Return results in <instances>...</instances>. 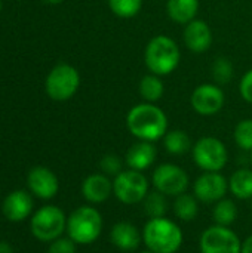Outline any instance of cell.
Masks as SVG:
<instances>
[{
    "label": "cell",
    "instance_id": "6da1fadb",
    "mask_svg": "<svg viewBox=\"0 0 252 253\" xmlns=\"http://www.w3.org/2000/svg\"><path fill=\"white\" fill-rule=\"evenodd\" d=\"M168 117L165 111L151 102H141L132 107L126 116V127L138 141L156 142L168 132Z\"/></svg>",
    "mask_w": 252,
    "mask_h": 253
},
{
    "label": "cell",
    "instance_id": "7a4b0ae2",
    "mask_svg": "<svg viewBox=\"0 0 252 253\" xmlns=\"http://www.w3.org/2000/svg\"><path fill=\"white\" fill-rule=\"evenodd\" d=\"M143 242L153 253H177L184 242L183 230L177 222L162 218H151L143 228Z\"/></svg>",
    "mask_w": 252,
    "mask_h": 253
},
{
    "label": "cell",
    "instance_id": "3957f363",
    "mask_svg": "<svg viewBox=\"0 0 252 253\" xmlns=\"http://www.w3.org/2000/svg\"><path fill=\"white\" fill-rule=\"evenodd\" d=\"M181 61V52L177 42L165 34L153 37L144 50V62L151 74L168 76L177 70Z\"/></svg>",
    "mask_w": 252,
    "mask_h": 253
},
{
    "label": "cell",
    "instance_id": "277c9868",
    "mask_svg": "<svg viewBox=\"0 0 252 253\" xmlns=\"http://www.w3.org/2000/svg\"><path fill=\"white\" fill-rule=\"evenodd\" d=\"M102 216L92 206H80L67 218V234L76 245H92L102 233Z\"/></svg>",
    "mask_w": 252,
    "mask_h": 253
},
{
    "label": "cell",
    "instance_id": "5b68a950",
    "mask_svg": "<svg viewBox=\"0 0 252 253\" xmlns=\"http://www.w3.org/2000/svg\"><path fill=\"white\" fill-rule=\"evenodd\" d=\"M30 230L37 240L50 243L61 237L67 230L65 213L58 206H43L33 215Z\"/></svg>",
    "mask_w": 252,
    "mask_h": 253
},
{
    "label": "cell",
    "instance_id": "8992f818",
    "mask_svg": "<svg viewBox=\"0 0 252 253\" xmlns=\"http://www.w3.org/2000/svg\"><path fill=\"white\" fill-rule=\"evenodd\" d=\"M192 156L196 166L203 172H221L229 162V153L224 142L215 136L198 139L193 144Z\"/></svg>",
    "mask_w": 252,
    "mask_h": 253
},
{
    "label": "cell",
    "instance_id": "52a82bcc",
    "mask_svg": "<svg viewBox=\"0 0 252 253\" xmlns=\"http://www.w3.org/2000/svg\"><path fill=\"white\" fill-rule=\"evenodd\" d=\"M149 179L140 170L126 169L113 179V196L123 205L143 203L149 194Z\"/></svg>",
    "mask_w": 252,
    "mask_h": 253
},
{
    "label": "cell",
    "instance_id": "ba28073f",
    "mask_svg": "<svg viewBox=\"0 0 252 253\" xmlns=\"http://www.w3.org/2000/svg\"><path fill=\"white\" fill-rule=\"evenodd\" d=\"M201 253H242V242L230 227L211 225L199 239Z\"/></svg>",
    "mask_w": 252,
    "mask_h": 253
},
{
    "label": "cell",
    "instance_id": "9c48e42d",
    "mask_svg": "<svg viewBox=\"0 0 252 253\" xmlns=\"http://www.w3.org/2000/svg\"><path fill=\"white\" fill-rule=\"evenodd\" d=\"M151 184L156 191L168 197H177L187 191L190 179L183 168L174 163H162L154 169Z\"/></svg>",
    "mask_w": 252,
    "mask_h": 253
},
{
    "label": "cell",
    "instance_id": "30bf717a",
    "mask_svg": "<svg viewBox=\"0 0 252 253\" xmlns=\"http://www.w3.org/2000/svg\"><path fill=\"white\" fill-rule=\"evenodd\" d=\"M80 84L79 71L68 64H59L46 79V92L55 101H67L77 92Z\"/></svg>",
    "mask_w": 252,
    "mask_h": 253
},
{
    "label": "cell",
    "instance_id": "8fae6325",
    "mask_svg": "<svg viewBox=\"0 0 252 253\" xmlns=\"http://www.w3.org/2000/svg\"><path fill=\"white\" fill-rule=\"evenodd\" d=\"M224 102H226V95L223 89L215 83L199 84L190 96L192 108L198 114L206 117L220 113L224 107Z\"/></svg>",
    "mask_w": 252,
    "mask_h": 253
},
{
    "label": "cell",
    "instance_id": "7c38bea8",
    "mask_svg": "<svg viewBox=\"0 0 252 253\" xmlns=\"http://www.w3.org/2000/svg\"><path fill=\"white\" fill-rule=\"evenodd\" d=\"M229 191V181L220 172H203L193 184V194L199 202L217 203L226 197Z\"/></svg>",
    "mask_w": 252,
    "mask_h": 253
},
{
    "label": "cell",
    "instance_id": "4fadbf2b",
    "mask_svg": "<svg viewBox=\"0 0 252 253\" xmlns=\"http://www.w3.org/2000/svg\"><path fill=\"white\" fill-rule=\"evenodd\" d=\"M27 185L30 191L42 200L53 199L59 190V181L56 175L45 166H36L30 170L27 176Z\"/></svg>",
    "mask_w": 252,
    "mask_h": 253
},
{
    "label": "cell",
    "instance_id": "5bb4252c",
    "mask_svg": "<svg viewBox=\"0 0 252 253\" xmlns=\"http://www.w3.org/2000/svg\"><path fill=\"white\" fill-rule=\"evenodd\" d=\"M34 203L28 191L15 190L7 194L1 205V212L4 218L10 222H22L33 212Z\"/></svg>",
    "mask_w": 252,
    "mask_h": 253
},
{
    "label": "cell",
    "instance_id": "9a60e30c",
    "mask_svg": "<svg viewBox=\"0 0 252 253\" xmlns=\"http://www.w3.org/2000/svg\"><path fill=\"white\" fill-rule=\"evenodd\" d=\"M184 44L189 50L195 53H203L209 50L214 42L211 27L202 19H193L184 28Z\"/></svg>",
    "mask_w": 252,
    "mask_h": 253
},
{
    "label": "cell",
    "instance_id": "2e32d148",
    "mask_svg": "<svg viewBox=\"0 0 252 253\" xmlns=\"http://www.w3.org/2000/svg\"><path fill=\"white\" fill-rule=\"evenodd\" d=\"M110 240L113 246L123 252H134L143 242V233L131 222H116L110 230Z\"/></svg>",
    "mask_w": 252,
    "mask_h": 253
},
{
    "label": "cell",
    "instance_id": "e0dca14e",
    "mask_svg": "<svg viewBox=\"0 0 252 253\" xmlns=\"http://www.w3.org/2000/svg\"><path fill=\"white\" fill-rule=\"evenodd\" d=\"M113 194V181L104 173H92L82 182V196L92 205H100L108 200Z\"/></svg>",
    "mask_w": 252,
    "mask_h": 253
},
{
    "label": "cell",
    "instance_id": "ac0fdd59",
    "mask_svg": "<svg viewBox=\"0 0 252 253\" xmlns=\"http://www.w3.org/2000/svg\"><path fill=\"white\" fill-rule=\"evenodd\" d=\"M156 157H157V150L153 142L138 141L128 148L125 156V163L129 169L144 172L153 166Z\"/></svg>",
    "mask_w": 252,
    "mask_h": 253
},
{
    "label": "cell",
    "instance_id": "d6986e66",
    "mask_svg": "<svg viewBox=\"0 0 252 253\" xmlns=\"http://www.w3.org/2000/svg\"><path fill=\"white\" fill-rule=\"evenodd\" d=\"M199 10V0H168L166 13L168 16L177 22L187 25L193 19H196Z\"/></svg>",
    "mask_w": 252,
    "mask_h": 253
},
{
    "label": "cell",
    "instance_id": "ffe728a7",
    "mask_svg": "<svg viewBox=\"0 0 252 253\" xmlns=\"http://www.w3.org/2000/svg\"><path fill=\"white\" fill-rule=\"evenodd\" d=\"M229 191L239 200L252 199V170L242 168L232 173L229 179Z\"/></svg>",
    "mask_w": 252,
    "mask_h": 253
},
{
    "label": "cell",
    "instance_id": "44dd1931",
    "mask_svg": "<svg viewBox=\"0 0 252 253\" xmlns=\"http://www.w3.org/2000/svg\"><path fill=\"white\" fill-rule=\"evenodd\" d=\"M172 211L177 219L190 222L199 213V200L195 197V194L192 196L189 193H183L175 197L172 203Z\"/></svg>",
    "mask_w": 252,
    "mask_h": 253
},
{
    "label": "cell",
    "instance_id": "7402d4cb",
    "mask_svg": "<svg viewBox=\"0 0 252 253\" xmlns=\"http://www.w3.org/2000/svg\"><path fill=\"white\" fill-rule=\"evenodd\" d=\"M162 141H163L165 150L172 156H184L193 148L190 136L184 130H180V129L168 130L166 135L162 138Z\"/></svg>",
    "mask_w": 252,
    "mask_h": 253
},
{
    "label": "cell",
    "instance_id": "603a6c76",
    "mask_svg": "<svg viewBox=\"0 0 252 253\" xmlns=\"http://www.w3.org/2000/svg\"><path fill=\"white\" fill-rule=\"evenodd\" d=\"M138 90H140V96L144 99V102H157L163 93H165V84L160 79V76H156V74H147L141 79L140 82V86H138Z\"/></svg>",
    "mask_w": 252,
    "mask_h": 253
},
{
    "label": "cell",
    "instance_id": "cb8c5ba5",
    "mask_svg": "<svg viewBox=\"0 0 252 253\" xmlns=\"http://www.w3.org/2000/svg\"><path fill=\"white\" fill-rule=\"evenodd\" d=\"M236 218H238V206L233 200L224 197L215 203L212 209V219L217 225L230 227L232 224H235Z\"/></svg>",
    "mask_w": 252,
    "mask_h": 253
},
{
    "label": "cell",
    "instance_id": "d4e9b609",
    "mask_svg": "<svg viewBox=\"0 0 252 253\" xmlns=\"http://www.w3.org/2000/svg\"><path fill=\"white\" fill-rule=\"evenodd\" d=\"M143 206H144V212L147 213V216L151 218H162L166 216L168 212V196L159 193V191H149L147 197L143 200Z\"/></svg>",
    "mask_w": 252,
    "mask_h": 253
},
{
    "label": "cell",
    "instance_id": "484cf974",
    "mask_svg": "<svg viewBox=\"0 0 252 253\" xmlns=\"http://www.w3.org/2000/svg\"><path fill=\"white\" fill-rule=\"evenodd\" d=\"M111 12L123 19L134 18L143 7V0H108Z\"/></svg>",
    "mask_w": 252,
    "mask_h": 253
},
{
    "label": "cell",
    "instance_id": "4316f807",
    "mask_svg": "<svg viewBox=\"0 0 252 253\" xmlns=\"http://www.w3.org/2000/svg\"><path fill=\"white\" fill-rule=\"evenodd\" d=\"M233 73H235V70H233L232 61L224 58V56L217 58L212 64V68H211L212 79H214L215 84H218V86L230 83V80L233 79Z\"/></svg>",
    "mask_w": 252,
    "mask_h": 253
},
{
    "label": "cell",
    "instance_id": "83f0119b",
    "mask_svg": "<svg viewBox=\"0 0 252 253\" xmlns=\"http://www.w3.org/2000/svg\"><path fill=\"white\" fill-rule=\"evenodd\" d=\"M233 138L236 145L244 151H252V120L244 119L241 120L233 132Z\"/></svg>",
    "mask_w": 252,
    "mask_h": 253
},
{
    "label": "cell",
    "instance_id": "f1b7e54d",
    "mask_svg": "<svg viewBox=\"0 0 252 253\" xmlns=\"http://www.w3.org/2000/svg\"><path fill=\"white\" fill-rule=\"evenodd\" d=\"M100 168L102 170L104 175L107 176H116L119 175L123 169V163H122V159L116 154H105L101 162H100Z\"/></svg>",
    "mask_w": 252,
    "mask_h": 253
},
{
    "label": "cell",
    "instance_id": "f546056e",
    "mask_svg": "<svg viewBox=\"0 0 252 253\" xmlns=\"http://www.w3.org/2000/svg\"><path fill=\"white\" fill-rule=\"evenodd\" d=\"M48 253H76V243L70 237H58L50 242Z\"/></svg>",
    "mask_w": 252,
    "mask_h": 253
},
{
    "label": "cell",
    "instance_id": "4dcf8cb0",
    "mask_svg": "<svg viewBox=\"0 0 252 253\" xmlns=\"http://www.w3.org/2000/svg\"><path fill=\"white\" fill-rule=\"evenodd\" d=\"M239 92H241V96L244 98V101H247L248 104L252 105V68L244 74V77L239 83Z\"/></svg>",
    "mask_w": 252,
    "mask_h": 253
},
{
    "label": "cell",
    "instance_id": "1f68e13d",
    "mask_svg": "<svg viewBox=\"0 0 252 253\" xmlns=\"http://www.w3.org/2000/svg\"><path fill=\"white\" fill-rule=\"evenodd\" d=\"M242 253H252V234L242 242Z\"/></svg>",
    "mask_w": 252,
    "mask_h": 253
},
{
    "label": "cell",
    "instance_id": "d6a6232c",
    "mask_svg": "<svg viewBox=\"0 0 252 253\" xmlns=\"http://www.w3.org/2000/svg\"><path fill=\"white\" fill-rule=\"evenodd\" d=\"M0 253H13V248L7 242H0Z\"/></svg>",
    "mask_w": 252,
    "mask_h": 253
},
{
    "label": "cell",
    "instance_id": "836d02e7",
    "mask_svg": "<svg viewBox=\"0 0 252 253\" xmlns=\"http://www.w3.org/2000/svg\"><path fill=\"white\" fill-rule=\"evenodd\" d=\"M46 3H50V4H56V3H61L62 0H45Z\"/></svg>",
    "mask_w": 252,
    "mask_h": 253
},
{
    "label": "cell",
    "instance_id": "e575fe53",
    "mask_svg": "<svg viewBox=\"0 0 252 253\" xmlns=\"http://www.w3.org/2000/svg\"><path fill=\"white\" fill-rule=\"evenodd\" d=\"M140 253H153V252H151V251H149V249H147V251H143V252H140Z\"/></svg>",
    "mask_w": 252,
    "mask_h": 253
},
{
    "label": "cell",
    "instance_id": "d590c367",
    "mask_svg": "<svg viewBox=\"0 0 252 253\" xmlns=\"http://www.w3.org/2000/svg\"><path fill=\"white\" fill-rule=\"evenodd\" d=\"M251 163H252V151H251Z\"/></svg>",
    "mask_w": 252,
    "mask_h": 253
},
{
    "label": "cell",
    "instance_id": "8d00e7d4",
    "mask_svg": "<svg viewBox=\"0 0 252 253\" xmlns=\"http://www.w3.org/2000/svg\"><path fill=\"white\" fill-rule=\"evenodd\" d=\"M251 208H252V199H251Z\"/></svg>",
    "mask_w": 252,
    "mask_h": 253
},
{
    "label": "cell",
    "instance_id": "74e56055",
    "mask_svg": "<svg viewBox=\"0 0 252 253\" xmlns=\"http://www.w3.org/2000/svg\"><path fill=\"white\" fill-rule=\"evenodd\" d=\"M0 9H1V3H0Z\"/></svg>",
    "mask_w": 252,
    "mask_h": 253
}]
</instances>
